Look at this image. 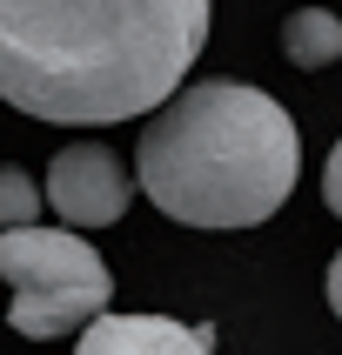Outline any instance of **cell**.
I'll list each match as a JSON object with an SVG mask.
<instances>
[{"mask_svg":"<svg viewBox=\"0 0 342 355\" xmlns=\"http://www.w3.org/2000/svg\"><path fill=\"white\" fill-rule=\"evenodd\" d=\"M208 47V0H0V101L60 128L135 121Z\"/></svg>","mask_w":342,"mask_h":355,"instance_id":"obj_1","label":"cell"},{"mask_svg":"<svg viewBox=\"0 0 342 355\" xmlns=\"http://www.w3.org/2000/svg\"><path fill=\"white\" fill-rule=\"evenodd\" d=\"M322 201L342 215V141H336V155H329V168H322Z\"/></svg>","mask_w":342,"mask_h":355,"instance_id":"obj_8","label":"cell"},{"mask_svg":"<svg viewBox=\"0 0 342 355\" xmlns=\"http://www.w3.org/2000/svg\"><path fill=\"white\" fill-rule=\"evenodd\" d=\"M74 342L87 355H201V349H215V329H181V322L168 315H121V309H101V315H87L74 329Z\"/></svg>","mask_w":342,"mask_h":355,"instance_id":"obj_5","label":"cell"},{"mask_svg":"<svg viewBox=\"0 0 342 355\" xmlns=\"http://www.w3.org/2000/svg\"><path fill=\"white\" fill-rule=\"evenodd\" d=\"M47 195L34 188V175H20V168H0V228H14V221H40Z\"/></svg>","mask_w":342,"mask_h":355,"instance_id":"obj_7","label":"cell"},{"mask_svg":"<svg viewBox=\"0 0 342 355\" xmlns=\"http://www.w3.org/2000/svg\"><path fill=\"white\" fill-rule=\"evenodd\" d=\"M322 288H329V309H336V322H342V248H336V261H329V282H322Z\"/></svg>","mask_w":342,"mask_h":355,"instance_id":"obj_9","label":"cell"},{"mask_svg":"<svg viewBox=\"0 0 342 355\" xmlns=\"http://www.w3.org/2000/svg\"><path fill=\"white\" fill-rule=\"evenodd\" d=\"M135 181L181 228H255L296 195L302 135L248 80H195L148 107Z\"/></svg>","mask_w":342,"mask_h":355,"instance_id":"obj_2","label":"cell"},{"mask_svg":"<svg viewBox=\"0 0 342 355\" xmlns=\"http://www.w3.org/2000/svg\"><path fill=\"white\" fill-rule=\"evenodd\" d=\"M0 282L14 288L7 322L27 342L74 336L87 315L114 302V275H108L101 248H87L74 228H40V221L0 228Z\"/></svg>","mask_w":342,"mask_h":355,"instance_id":"obj_3","label":"cell"},{"mask_svg":"<svg viewBox=\"0 0 342 355\" xmlns=\"http://www.w3.org/2000/svg\"><path fill=\"white\" fill-rule=\"evenodd\" d=\"M282 54L296 60L302 74L336 67L342 60V20L329 14V7H296V14L282 20Z\"/></svg>","mask_w":342,"mask_h":355,"instance_id":"obj_6","label":"cell"},{"mask_svg":"<svg viewBox=\"0 0 342 355\" xmlns=\"http://www.w3.org/2000/svg\"><path fill=\"white\" fill-rule=\"evenodd\" d=\"M47 208H54L67 228H114L128 195H135V181L121 168L114 148H101V141H80V148H60L54 168H47Z\"/></svg>","mask_w":342,"mask_h":355,"instance_id":"obj_4","label":"cell"}]
</instances>
